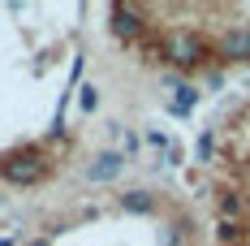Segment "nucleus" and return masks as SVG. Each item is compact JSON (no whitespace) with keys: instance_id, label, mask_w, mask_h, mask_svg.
Returning <instances> with one entry per match:
<instances>
[{"instance_id":"f257e3e1","label":"nucleus","mask_w":250,"mask_h":246,"mask_svg":"<svg viewBox=\"0 0 250 246\" xmlns=\"http://www.w3.org/2000/svg\"><path fill=\"white\" fill-rule=\"evenodd\" d=\"M143 35L134 48L177 74H220L250 65V4H134Z\"/></svg>"},{"instance_id":"f03ea898","label":"nucleus","mask_w":250,"mask_h":246,"mask_svg":"<svg viewBox=\"0 0 250 246\" xmlns=\"http://www.w3.org/2000/svg\"><path fill=\"white\" fill-rule=\"evenodd\" d=\"M199 164L211 169V246H250V99H242L216 130L199 138Z\"/></svg>"},{"instance_id":"7ed1b4c3","label":"nucleus","mask_w":250,"mask_h":246,"mask_svg":"<svg viewBox=\"0 0 250 246\" xmlns=\"http://www.w3.org/2000/svg\"><path fill=\"white\" fill-rule=\"evenodd\" d=\"M52 169H61V160L48 151V138L43 143H26L18 151H0V177L9 186H39Z\"/></svg>"},{"instance_id":"20e7f679","label":"nucleus","mask_w":250,"mask_h":246,"mask_svg":"<svg viewBox=\"0 0 250 246\" xmlns=\"http://www.w3.org/2000/svg\"><path fill=\"white\" fill-rule=\"evenodd\" d=\"M121 169H125V156H117V151H104V156H95V160H91L86 177H91V181H112Z\"/></svg>"},{"instance_id":"39448f33","label":"nucleus","mask_w":250,"mask_h":246,"mask_svg":"<svg viewBox=\"0 0 250 246\" xmlns=\"http://www.w3.org/2000/svg\"><path fill=\"white\" fill-rule=\"evenodd\" d=\"M78 104H82V108L91 112V108L100 104V91H95V87H82V95H78Z\"/></svg>"},{"instance_id":"423d86ee","label":"nucleus","mask_w":250,"mask_h":246,"mask_svg":"<svg viewBox=\"0 0 250 246\" xmlns=\"http://www.w3.org/2000/svg\"><path fill=\"white\" fill-rule=\"evenodd\" d=\"M30 246H48V238H39V242H30Z\"/></svg>"},{"instance_id":"0eeeda50","label":"nucleus","mask_w":250,"mask_h":246,"mask_svg":"<svg viewBox=\"0 0 250 246\" xmlns=\"http://www.w3.org/2000/svg\"><path fill=\"white\" fill-rule=\"evenodd\" d=\"M0 246H13V242H9V238H0Z\"/></svg>"}]
</instances>
